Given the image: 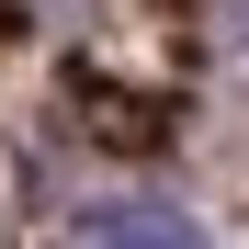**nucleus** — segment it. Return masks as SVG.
Listing matches in <instances>:
<instances>
[{"label": "nucleus", "mask_w": 249, "mask_h": 249, "mask_svg": "<svg viewBox=\"0 0 249 249\" xmlns=\"http://www.w3.org/2000/svg\"><path fill=\"white\" fill-rule=\"evenodd\" d=\"M79 249H204V227L181 204H91L79 215Z\"/></svg>", "instance_id": "obj_1"}]
</instances>
